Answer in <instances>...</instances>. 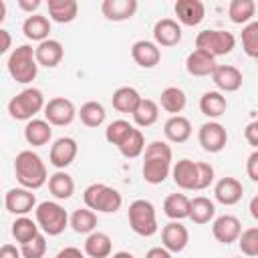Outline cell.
I'll return each instance as SVG.
<instances>
[{
	"label": "cell",
	"instance_id": "cell-1",
	"mask_svg": "<svg viewBox=\"0 0 258 258\" xmlns=\"http://www.w3.org/2000/svg\"><path fill=\"white\" fill-rule=\"evenodd\" d=\"M171 173V147L165 141H151L145 147L143 157V179L151 185L163 183Z\"/></svg>",
	"mask_w": 258,
	"mask_h": 258
},
{
	"label": "cell",
	"instance_id": "cell-2",
	"mask_svg": "<svg viewBox=\"0 0 258 258\" xmlns=\"http://www.w3.org/2000/svg\"><path fill=\"white\" fill-rule=\"evenodd\" d=\"M14 173L22 187L26 189H38L48 181V171L40 155H36L30 149H24L14 159Z\"/></svg>",
	"mask_w": 258,
	"mask_h": 258
},
{
	"label": "cell",
	"instance_id": "cell-3",
	"mask_svg": "<svg viewBox=\"0 0 258 258\" xmlns=\"http://www.w3.org/2000/svg\"><path fill=\"white\" fill-rule=\"evenodd\" d=\"M8 73L10 77L20 83V85H28L36 79L38 75V60H36V48H32L30 44H20L16 46L10 56H8Z\"/></svg>",
	"mask_w": 258,
	"mask_h": 258
},
{
	"label": "cell",
	"instance_id": "cell-4",
	"mask_svg": "<svg viewBox=\"0 0 258 258\" xmlns=\"http://www.w3.org/2000/svg\"><path fill=\"white\" fill-rule=\"evenodd\" d=\"M44 107H46L44 95L40 89H34V87H28V89L16 93L8 101V113L16 121H32L34 115L40 113Z\"/></svg>",
	"mask_w": 258,
	"mask_h": 258
},
{
	"label": "cell",
	"instance_id": "cell-5",
	"mask_svg": "<svg viewBox=\"0 0 258 258\" xmlns=\"http://www.w3.org/2000/svg\"><path fill=\"white\" fill-rule=\"evenodd\" d=\"M83 200L89 210L103 212V214H115L117 210H121V204H123L121 194L107 183H91L83 191Z\"/></svg>",
	"mask_w": 258,
	"mask_h": 258
},
{
	"label": "cell",
	"instance_id": "cell-6",
	"mask_svg": "<svg viewBox=\"0 0 258 258\" xmlns=\"http://www.w3.org/2000/svg\"><path fill=\"white\" fill-rule=\"evenodd\" d=\"M127 220H129V226L131 230L137 234V236H143V238H149L157 232V216H155V208L149 200H135L129 204V210H127Z\"/></svg>",
	"mask_w": 258,
	"mask_h": 258
},
{
	"label": "cell",
	"instance_id": "cell-7",
	"mask_svg": "<svg viewBox=\"0 0 258 258\" xmlns=\"http://www.w3.org/2000/svg\"><path fill=\"white\" fill-rule=\"evenodd\" d=\"M38 228L48 236H58L64 232L67 226H71L67 210L56 202H42L34 210Z\"/></svg>",
	"mask_w": 258,
	"mask_h": 258
},
{
	"label": "cell",
	"instance_id": "cell-8",
	"mask_svg": "<svg viewBox=\"0 0 258 258\" xmlns=\"http://www.w3.org/2000/svg\"><path fill=\"white\" fill-rule=\"evenodd\" d=\"M236 46V36L228 30H218V28H208L198 32L196 36V48L210 52L212 56H224L230 54Z\"/></svg>",
	"mask_w": 258,
	"mask_h": 258
},
{
	"label": "cell",
	"instance_id": "cell-9",
	"mask_svg": "<svg viewBox=\"0 0 258 258\" xmlns=\"http://www.w3.org/2000/svg\"><path fill=\"white\" fill-rule=\"evenodd\" d=\"M198 141L204 151L208 153H220L228 143V131L218 121H208L198 131Z\"/></svg>",
	"mask_w": 258,
	"mask_h": 258
},
{
	"label": "cell",
	"instance_id": "cell-10",
	"mask_svg": "<svg viewBox=\"0 0 258 258\" xmlns=\"http://www.w3.org/2000/svg\"><path fill=\"white\" fill-rule=\"evenodd\" d=\"M77 115H79V111L75 109L73 101H69V99H64V97L48 99V103H46V107H44V119H46L50 125H56V127L71 125Z\"/></svg>",
	"mask_w": 258,
	"mask_h": 258
},
{
	"label": "cell",
	"instance_id": "cell-11",
	"mask_svg": "<svg viewBox=\"0 0 258 258\" xmlns=\"http://www.w3.org/2000/svg\"><path fill=\"white\" fill-rule=\"evenodd\" d=\"M4 206L10 214L14 216H26L28 212H32L36 208V198L32 194V189L26 187H12L6 191L4 196Z\"/></svg>",
	"mask_w": 258,
	"mask_h": 258
},
{
	"label": "cell",
	"instance_id": "cell-12",
	"mask_svg": "<svg viewBox=\"0 0 258 258\" xmlns=\"http://www.w3.org/2000/svg\"><path fill=\"white\" fill-rule=\"evenodd\" d=\"M77 153H79V145H77V141L73 137H58L50 145L48 159L56 169H64L75 161Z\"/></svg>",
	"mask_w": 258,
	"mask_h": 258
},
{
	"label": "cell",
	"instance_id": "cell-13",
	"mask_svg": "<svg viewBox=\"0 0 258 258\" xmlns=\"http://www.w3.org/2000/svg\"><path fill=\"white\" fill-rule=\"evenodd\" d=\"M212 234L220 244H232V242H238V238L242 234V224H240V220L236 216L224 214V216L214 220Z\"/></svg>",
	"mask_w": 258,
	"mask_h": 258
},
{
	"label": "cell",
	"instance_id": "cell-14",
	"mask_svg": "<svg viewBox=\"0 0 258 258\" xmlns=\"http://www.w3.org/2000/svg\"><path fill=\"white\" fill-rule=\"evenodd\" d=\"M187 242H189V232H187V228L181 222H173L171 220L169 224L163 226V230H161V244L171 254L181 252L187 246Z\"/></svg>",
	"mask_w": 258,
	"mask_h": 258
},
{
	"label": "cell",
	"instance_id": "cell-15",
	"mask_svg": "<svg viewBox=\"0 0 258 258\" xmlns=\"http://www.w3.org/2000/svg\"><path fill=\"white\" fill-rule=\"evenodd\" d=\"M216 67H218L216 56H212L210 52L200 50V48L191 50L185 58V69L191 77H212Z\"/></svg>",
	"mask_w": 258,
	"mask_h": 258
},
{
	"label": "cell",
	"instance_id": "cell-16",
	"mask_svg": "<svg viewBox=\"0 0 258 258\" xmlns=\"http://www.w3.org/2000/svg\"><path fill=\"white\" fill-rule=\"evenodd\" d=\"M139 4L137 0H103L101 2V12L107 20L113 22H121V20H129L135 16Z\"/></svg>",
	"mask_w": 258,
	"mask_h": 258
},
{
	"label": "cell",
	"instance_id": "cell-17",
	"mask_svg": "<svg viewBox=\"0 0 258 258\" xmlns=\"http://www.w3.org/2000/svg\"><path fill=\"white\" fill-rule=\"evenodd\" d=\"M212 81L220 89V93L222 91L224 93H234V91H238L242 87L244 77H242L240 69H236L232 64H218L214 75H212Z\"/></svg>",
	"mask_w": 258,
	"mask_h": 258
},
{
	"label": "cell",
	"instance_id": "cell-18",
	"mask_svg": "<svg viewBox=\"0 0 258 258\" xmlns=\"http://www.w3.org/2000/svg\"><path fill=\"white\" fill-rule=\"evenodd\" d=\"M171 177L181 189H198V161H191L187 157L179 159L171 167Z\"/></svg>",
	"mask_w": 258,
	"mask_h": 258
},
{
	"label": "cell",
	"instance_id": "cell-19",
	"mask_svg": "<svg viewBox=\"0 0 258 258\" xmlns=\"http://www.w3.org/2000/svg\"><path fill=\"white\" fill-rule=\"evenodd\" d=\"M173 10L177 20L185 26H198L206 16V6L200 0H177Z\"/></svg>",
	"mask_w": 258,
	"mask_h": 258
},
{
	"label": "cell",
	"instance_id": "cell-20",
	"mask_svg": "<svg viewBox=\"0 0 258 258\" xmlns=\"http://www.w3.org/2000/svg\"><path fill=\"white\" fill-rule=\"evenodd\" d=\"M153 38L157 46H175L181 40V26L173 18H161L153 26Z\"/></svg>",
	"mask_w": 258,
	"mask_h": 258
},
{
	"label": "cell",
	"instance_id": "cell-21",
	"mask_svg": "<svg viewBox=\"0 0 258 258\" xmlns=\"http://www.w3.org/2000/svg\"><path fill=\"white\" fill-rule=\"evenodd\" d=\"M131 56L141 69H153L161 60V50L151 40H137L131 46Z\"/></svg>",
	"mask_w": 258,
	"mask_h": 258
},
{
	"label": "cell",
	"instance_id": "cell-22",
	"mask_svg": "<svg viewBox=\"0 0 258 258\" xmlns=\"http://www.w3.org/2000/svg\"><path fill=\"white\" fill-rule=\"evenodd\" d=\"M244 187L236 177H222L214 185V196L224 206H236L242 200Z\"/></svg>",
	"mask_w": 258,
	"mask_h": 258
},
{
	"label": "cell",
	"instance_id": "cell-23",
	"mask_svg": "<svg viewBox=\"0 0 258 258\" xmlns=\"http://www.w3.org/2000/svg\"><path fill=\"white\" fill-rule=\"evenodd\" d=\"M64 56V48L58 40L54 38H48V40H42L38 46H36V60L40 67H46V69H54L60 64Z\"/></svg>",
	"mask_w": 258,
	"mask_h": 258
},
{
	"label": "cell",
	"instance_id": "cell-24",
	"mask_svg": "<svg viewBox=\"0 0 258 258\" xmlns=\"http://www.w3.org/2000/svg\"><path fill=\"white\" fill-rule=\"evenodd\" d=\"M24 139L32 147L46 145L52 139V125L46 119H32L24 127Z\"/></svg>",
	"mask_w": 258,
	"mask_h": 258
},
{
	"label": "cell",
	"instance_id": "cell-25",
	"mask_svg": "<svg viewBox=\"0 0 258 258\" xmlns=\"http://www.w3.org/2000/svg\"><path fill=\"white\" fill-rule=\"evenodd\" d=\"M163 133L171 143H185L191 137V123L183 115H171L163 125Z\"/></svg>",
	"mask_w": 258,
	"mask_h": 258
},
{
	"label": "cell",
	"instance_id": "cell-26",
	"mask_svg": "<svg viewBox=\"0 0 258 258\" xmlns=\"http://www.w3.org/2000/svg\"><path fill=\"white\" fill-rule=\"evenodd\" d=\"M22 32L28 40H36L40 44L42 40H48L50 20L42 14H28L26 20L22 22Z\"/></svg>",
	"mask_w": 258,
	"mask_h": 258
},
{
	"label": "cell",
	"instance_id": "cell-27",
	"mask_svg": "<svg viewBox=\"0 0 258 258\" xmlns=\"http://www.w3.org/2000/svg\"><path fill=\"white\" fill-rule=\"evenodd\" d=\"M141 101H143V97L133 87H119L113 93V97H111V103H113V107L119 113H131V115L137 111V107H139Z\"/></svg>",
	"mask_w": 258,
	"mask_h": 258
},
{
	"label": "cell",
	"instance_id": "cell-28",
	"mask_svg": "<svg viewBox=\"0 0 258 258\" xmlns=\"http://www.w3.org/2000/svg\"><path fill=\"white\" fill-rule=\"evenodd\" d=\"M113 252V240L105 232H93L85 240V254L89 258H109Z\"/></svg>",
	"mask_w": 258,
	"mask_h": 258
},
{
	"label": "cell",
	"instance_id": "cell-29",
	"mask_svg": "<svg viewBox=\"0 0 258 258\" xmlns=\"http://www.w3.org/2000/svg\"><path fill=\"white\" fill-rule=\"evenodd\" d=\"M226 109H228V101L220 91H206L200 97V111L210 119L222 117Z\"/></svg>",
	"mask_w": 258,
	"mask_h": 258
},
{
	"label": "cell",
	"instance_id": "cell-30",
	"mask_svg": "<svg viewBox=\"0 0 258 258\" xmlns=\"http://www.w3.org/2000/svg\"><path fill=\"white\" fill-rule=\"evenodd\" d=\"M189 202L191 200L187 196H183V194H169L163 200V214L173 222L189 218Z\"/></svg>",
	"mask_w": 258,
	"mask_h": 258
},
{
	"label": "cell",
	"instance_id": "cell-31",
	"mask_svg": "<svg viewBox=\"0 0 258 258\" xmlns=\"http://www.w3.org/2000/svg\"><path fill=\"white\" fill-rule=\"evenodd\" d=\"M48 14L58 24H69L79 14V4L75 0H48Z\"/></svg>",
	"mask_w": 258,
	"mask_h": 258
},
{
	"label": "cell",
	"instance_id": "cell-32",
	"mask_svg": "<svg viewBox=\"0 0 258 258\" xmlns=\"http://www.w3.org/2000/svg\"><path fill=\"white\" fill-rule=\"evenodd\" d=\"M187 97L179 87H165L159 95V105L163 111L171 113V115H179L185 109Z\"/></svg>",
	"mask_w": 258,
	"mask_h": 258
},
{
	"label": "cell",
	"instance_id": "cell-33",
	"mask_svg": "<svg viewBox=\"0 0 258 258\" xmlns=\"http://www.w3.org/2000/svg\"><path fill=\"white\" fill-rule=\"evenodd\" d=\"M216 216V206L210 198L198 196L189 202V220L194 224H208Z\"/></svg>",
	"mask_w": 258,
	"mask_h": 258
},
{
	"label": "cell",
	"instance_id": "cell-34",
	"mask_svg": "<svg viewBox=\"0 0 258 258\" xmlns=\"http://www.w3.org/2000/svg\"><path fill=\"white\" fill-rule=\"evenodd\" d=\"M48 189L56 200H69L75 194V181L67 171L58 169L48 177Z\"/></svg>",
	"mask_w": 258,
	"mask_h": 258
},
{
	"label": "cell",
	"instance_id": "cell-35",
	"mask_svg": "<svg viewBox=\"0 0 258 258\" xmlns=\"http://www.w3.org/2000/svg\"><path fill=\"white\" fill-rule=\"evenodd\" d=\"M105 107L101 105V103H97V101H87V103H83L81 105V109H79V119H81V123L83 125H87V127H91V129H95V127H101L103 123H105Z\"/></svg>",
	"mask_w": 258,
	"mask_h": 258
},
{
	"label": "cell",
	"instance_id": "cell-36",
	"mask_svg": "<svg viewBox=\"0 0 258 258\" xmlns=\"http://www.w3.org/2000/svg\"><path fill=\"white\" fill-rule=\"evenodd\" d=\"M71 228L77 234H93L97 228V214L89 208H79L71 216Z\"/></svg>",
	"mask_w": 258,
	"mask_h": 258
},
{
	"label": "cell",
	"instance_id": "cell-37",
	"mask_svg": "<svg viewBox=\"0 0 258 258\" xmlns=\"http://www.w3.org/2000/svg\"><path fill=\"white\" fill-rule=\"evenodd\" d=\"M256 12L254 0H232L228 4V16L234 24H248Z\"/></svg>",
	"mask_w": 258,
	"mask_h": 258
},
{
	"label": "cell",
	"instance_id": "cell-38",
	"mask_svg": "<svg viewBox=\"0 0 258 258\" xmlns=\"http://www.w3.org/2000/svg\"><path fill=\"white\" fill-rule=\"evenodd\" d=\"M145 137H143V133H141V129H131V133L123 139V143L119 145V151H121V155L123 157H127V159H135V157H139L141 153H145Z\"/></svg>",
	"mask_w": 258,
	"mask_h": 258
},
{
	"label": "cell",
	"instance_id": "cell-39",
	"mask_svg": "<svg viewBox=\"0 0 258 258\" xmlns=\"http://www.w3.org/2000/svg\"><path fill=\"white\" fill-rule=\"evenodd\" d=\"M157 119H159V105L151 99H143L137 111L133 113V121L139 127H151L153 123H157Z\"/></svg>",
	"mask_w": 258,
	"mask_h": 258
},
{
	"label": "cell",
	"instance_id": "cell-40",
	"mask_svg": "<svg viewBox=\"0 0 258 258\" xmlns=\"http://www.w3.org/2000/svg\"><path fill=\"white\" fill-rule=\"evenodd\" d=\"M40 232H38V224L36 222H32L30 218H26V216H18L14 222H12V236H14V240L16 242H20V244H26V242H30L34 236H38Z\"/></svg>",
	"mask_w": 258,
	"mask_h": 258
},
{
	"label": "cell",
	"instance_id": "cell-41",
	"mask_svg": "<svg viewBox=\"0 0 258 258\" xmlns=\"http://www.w3.org/2000/svg\"><path fill=\"white\" fill-rule=\"evenodd\" d=\"M242 48L248 56L258 60V20H252L242 28Z\"/></svg>",
	"mask_w": 258,
	"mask_h": 258
},
{
	"label": "cell",
	"instance_id": "cell-42",
	"mask_svg": "<svg viewBox=\"0 0 258 258\" xmlns=\"http://www.w3.org/2000/svg\"><path fill=\"white\" fill-rule=\"evenodd\" d=\"M131 129H133V125L129 123V121H125V119H117V121H113V123H109L107 125V129H105V139L111 143V145H121L123 143V139L131 133Z\"/></svg>",
	"mask_w": 258,
	"mask_h": 258
},
{
	"label": "cell",
	"instance_id": "cell-43",
	"mask_svg": "<svg viewBox=\"0 0 258 258\" xmlns=\"http://www.w3.org/2000/svg\"><path fill=\"white\" fill-rule=\"evenodd\" d=\"M238 246L244 256L248 258H258V228H248L240 234Z\"/></svg>",
	"mask_w": 258,
	"mask_h": 258
},
{
	"label": "cell",
	"instance_id": "cell-44",
	"mask_svg": "<svg viewBox=\"0 0 258 258\" xmlns=\"http://www.w3.org/2000/svg\"><path fill=\"white\" fill-rule=\"evenodd\" d=\"M20 252H22V258H42L46 254V238H44V234H38L30 242L20 244Z\"/></svg>",
	"mask_w": 258,
	"mask_h": 258
},
{
	"label": "cell",
	"instance_id": "cell-45",
	"mask_svg": "<svg viewBox=\"0 0 258 258\" xmlns=\"http://www.w3.org/2000/svg\"><path fill=\"white\" fill-rule=\"evenodd\" d=\"M214 181V167L206 161H198V191L206 189Z\"/></svg>",
	"mask_w": 258,
	"mask_h": 258
},
{
	"label": "cell",
	"instance_id": "cell-46",
	"mask_svg": "<svg viewBox=\"0 0 258 258\" xmlns=\"http://www.w3.org/2000/svg\"><path fill=\"white\" fill-rule=\"evenodd\" d=\"M246 173L252 181L258 183V149H254L246 159Z\"/></svg>",
	"mask_w": 258,
	"mask_h": 258
},
{
	"label": "cell",
	"instance_id": "cell-47",
	"mask_svg": "<svg viewBox=\"0 0 258 258\" xmlns=\"http://www.w3.org/2000/svg\"><path fill=\"white\" fill-rule=\"evenodd\" d=\"M244 137H246V141H248L254 149H258V121H250V123L246 125Z\"/></svg>",
	"mask_w": 258,
	"mask_h": 258
},
{
	"label": "cell",
	"instance_id": "cell-48",
	"mask_svg": "<svg viewBox=\"0 0 258 258\" xmlns=\"http://www.w3.org/2000/svg\"><path fill=\"white\" fill-rule=\"evenodd\" d=\"M145 258H173V256H171V252H169L167 248H163V246H153V248L147 250Z\"/></svg>",
	"mask_w": 258,
	"mask_h": 258
},
{
	"label": "cell",
	"instance_id": "cell-49",
	"mask_svg": "<svg viewBox=\"0 0 258 258\" xmlns=\"http://www.w3.org/2000/svg\"><path fill=\"white\" fill-rule=\"evenodd\" d=\"M54 258H85V254H83L79 248H75V246H67V248H62Z\"/></svg>",
	"mask_w": 258,
	"mask_h": 258
},
{
	"label": "cell",
	"instance_id": "cell-50",
	"mask_svg": "<svg viewBox=\"0 0 258 258\" xmlns=\"http://www.w3.org/2000/svg\"><path fill=\"white\" fill-rule=\"evenodd\" d=\"M20 256H22V252L12 244H4L0 248V258H20Z\"/></svg>",
	"mask_w": 258,
	"mask_h": 258
},
{
	"label": "cell",
	"instance_id": "cell-51",
	"mask_svg": "<svg viewBox=\"0 0 258 258\" xmlns=\"http://www.w3.org/2000/svg\"><path fill=\"white\" fill-rule=\"evenodd\" d=\"M10 44H12V38H10V32L6 28H0V52L6 54L10 50Z\"/></svg>",
	"mask_w": 258,
	"mask_h": 258
},
{
	"label": "cell",
	"instance_id": "cell-52",
	"mask_svg": "<svg viewBox=\"0 0 258 258\" xmlns=\"http://www.w3.org/2000/svg\"><path fill=\"white\" fill-rule=\"evenodd\" d=\"M18 6L22 8V10H26V12H34V10H38V6H40V0H18ZM36 14V12H34Z\"/></svg>",
	"mask_w": 258,
	"mask_h": 258
},
{
	"label": "cell",
	"instance_id": "cell-53",
	"mask_svg": "<svg viewBox=\"0 0 258 258\" xmlns=\"http://www.w3.org/2000/svg\"><path fill=\"white\" fill-rule=\"evenodd\" d=\"M248 210H250V216H252L254 220H258V196H254V198L250 200Z\"/></svg>",
	"mask_w": 258,
	"mask_h": 258
},
{
	"label": "cell",
	"instance_id": "cell-54",
	"mask_svg": "<svg viewBox=\"0 0 258 258\" xmlns=\"http://www.w3.org/2000/svg\"><path fill=\"white\" fill-rule=\"evenodd\" d=\"M111 258H135L131 252H125V250H121V252H115Z\"/></svg>",
	"mask_w": 258,
	"mask_h": 258
},
{
	"label": "cell",
	"instance_id": "cell-55",
	"mask_svg": "<svg viewBox=\"0 0 258 258\" xmlns=\"http://www.w3.org/2000/svg\"><path fill=\"white\" fill-rule=\"evenodd\" d=\"M6 18V2H2L0 0V22Z\"/></svg>",
	"mask_w": 258,
	"mask_h": 258
},
{
	"label": "cell",
	"instance_id": "cell-56",
	"mask_svg": "<svg viewBox=\"0 0 258 258\" xmlns=\"http://www.w3.org/2000/svg\"><path fill=\"white\" fill-rule=\"evenodd\" d=\"M256 64H258V60H256Z\"/></svg>",
	"mask_w": 258,
	"mask_h": 258
},
{
	"label": "cell",
	"instance_id": "cell-57",
	"mask_svg": "<svg viewBox=\"0 0 258 258\" xmlns=\"http://www.w3.org/2000/svg\"><path fill=\"white\" fill-rule=\"evenodd\" d=\"M240 258H242V256H240Z\"/></svg>",
	"mask_w": 258,
	"mask_h": 258
}]
</instances>
